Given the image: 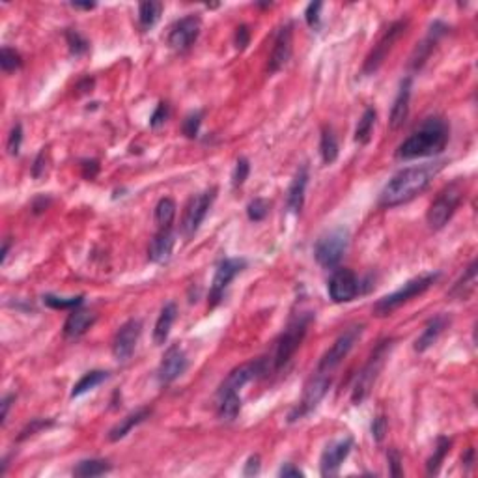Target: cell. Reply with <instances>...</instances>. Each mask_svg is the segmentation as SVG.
Here are the masks:
<instances>
[{
  "label": "cell",
  "instance_id": "cell-1",
  "mask_svg": "<svg viewBox=\"0 0 478 478\" xmlns=\"http://www.w3.org/2000/svg\"><path fill=\"white\" fill-rule=\"evenodd\" d=\"M443 161L436 163H426L420 166H407L397 172L392 178L387 181L379 194V205L381 207H397L405 202H410L420 192L428 189L433 176L443 168Z\"/></svg>",
  "mask_w": 478,
  "mask_h": 478
},
{
  "label": "cell",
  "instance_id": "cell-2",
  "mask_svg": "<svg viewBox=\"0 0 478 478\" xmlns=\"http://www.w3.org/2000/svg\"><path fill=\"white\" fill-rule=\"evenodd\" d=\"M451 138V127L441 116L426 118L417 131H413L397 150V158L402 161L418 158H433L443 153Z\"/></svg>",
  "mask_w": 478,
  "mask_h": 478
},
{
  "label": "cell",
  "instance_id": "cell-3",
  "mask_svg": "<svg viewBox=\"0 0 478 478\" xmlns=\"http://www.w3.org/2000/svg\"><path fill=\"white\" fill-rule=\"evenodd\" d=\"M312 320H314L312 312H303V314H297L295 318L290 320L288 327L284 329V333L279 336V340L275 344L273 357H269L271 368L279 370L282 366H286L290 359L295 355V351L299 349L303 340H305Z\"/></svg>",
  "mask_w": 478,
  "mask_h": 478
},
{
  "label": "cell",
  "instance_id": "cell-4",
  "mask_svg": "<svg viewBox=\"0 0 478 478\" xmlns=\"http://www.w3.org/2000/svg\"><path fill=\"white\" fill-rule=\"evenodd\" d=\"M439 277H441L439 273H428L407 280L402 288H398L397 292L385 295V297H381V299L377 301L376 305H374V308H372V312H374V316H377V318H385V316L392 314L397 308L405 305L407 301L417 297V295H423Z\"/></svg>",
  "mask_w": 478,
  "mask_h": 478
},
{
  "label": "cell",
  "instance_id": "cell-5",
  "mask_svg": "<svg viewBox=\"0 0 478 478\" xmlns=\"http://www.w3.org/2000/svg\"><path fill=\"white\" fill-rule=\"evenodd\" d=\"M462 199H464L462 181H452L451 185H446L443 191L439 192L438 199L431 202L430 210L426 213V221H428L431 230H441L452 219V215L456 213L458 205L462 204Z\"/></svg>",
  "mask_w": 478,
  "mask_h": 478
},
{
  "label": "cell",
  "instance_id": "cell-6",
  "mask_svg": "<svg viewBox=\"0 0 478 478\" xmlns=\"http://www.w3.org/2000/svg\"><path fill=\"white\" fill-rule=\"evenodd\" d=\"M390 349H392V340H383L377 344V348L372 351L368 362L362 366V370L359 372L357 376V381L353 385V392H351V402L353 403H361L364 398L368 397L370 389L374 387L379 372H381L383 364L387 361L389 357Z\"/></svg>",
  "mask_w": 478,
  "mask_h": 478
},
{
  "label": "cell",
  "instance_id": "cell-7",
  "mask_svg": "<svg viewBox=\"0 0 478 478\" xmlns=\"http://www.w3.org/2000/svg\"><path fill=\"white\" fill-rule=\"evenodd\" d=\"M349 245V232L348 228H335L325 236L318 239L314 247V258L321 267L333 269L340 264L344 254L348 251Z\"/></svg>",
  "mask_w": 478,
  "mask_h": 478
},
{
  "label": "cell",
  "instance_id": "cell-8",
  "mask_svg": "<svg viewBox=\"0 0 478 478\" xmlns=\"http://www.w3.org/2000/svg\"><path fill=\"white\" fill-rule=\"evenodd\" d=\"M329 387H331V377L325 376L323 372H316V376L310 377L305 385L299 403L290 411L288 423H297L301 418L307 417L308 413H312L318 407V403L323 400V397L327 394Z\"/></svg>",
  "mask_w": 478,
  "mask_h": 478
},
{
  "label": "cell",
  "instance_id": "cell-9",
  "mask_svg": "<svg viewBox=\"0 0 478 478\" xmlns=\"http://www.w3.org/2000/svg\"><path fill=\"white\" fill-rule=\"evenodd\" d=\"M215 197H217V189L212 187L207 191L200 192L197 197H192L189 200V204L185 205L184 219H181V232L187 239L192 238L194 234L199 232L202 221L205 219V215L210 212V207L215 202Z\"/></svg>",
  "mask_w": 478,
  "mask_h": 478
},
{
  "label": "cell",
  "instance_id": "cell-10",
  "mask_svg": "<svg viewBox=\"0 0 478 478\" xmlns=\"http://www.w3.org/2000/svg\"><path fill=\"white\" fill-rule=\"evenodd\" d=\"M405 27H407V23H405V21H397V23H392V25L383 32L379 41L374 45V49L370 51V55L366 56V60H364V66H362V75H374L377 69L381 68V64L385 62L387 55L390 53L392 45H394V43L398 41V38L405 32Z\"/></svg>",
  "mask_w": 478,
  "mask_h": 478
},
{
  "label": "cell",
  "instance_id": "cell-11",
  "mask_svg": "<svg viewBox=\"0 0 478 478\" xmlns=\"http://www.w3.org/2000/svg\"><path fill=\"white\" fill-rule=\"evenodd\" d=\"M362 329H364L362 325H355V327H349L346 333H342L335 340V344L323 353L320 364H318V372L329 374L331 370H335L349 355V351L353 349L357 340L361 338Z\"/></svg>",
  "mask_w": 478,
  "mask_h": 478
},
{
  "label": "cell",
  "instance_id": "cell-12",
  "mask_svg": "<svg viewBox=\"0 0 478 478\" xmlns=\"http://www.w3.org/2000/svg\"><path fill=\"white\" fill-rule=\"evenodd\" d=\"M247 267L245 258H225L217 266L215 277H213L212 288H210V308L217 307L225 295L226 288L230 286L236 277H238L243 269Z\"/></svg>",
  "mask_w": 478,
  "mask_h": 478
},
{
  "label": "cell",
  "instance_id": "cell-13",
  "mask_svg": "<svg viewBox=\"0 0 478 478\" xmlns=\"http://www.w3.org/2000/svg\"><path fill=\"white\" fill-rule=\"evenodd\" d=\"M202 21L199 15L189 14L184 19L176 21L168 32V47L176 53H185L187 49L192 47V43L199 40Z\"/></svg>",
  "mask_w": 478,
  "mask_h": 478
},
{
  "label": "cell",
  "instance_id": "cell-14",
  "mask_svg": "<svg viewBox=\"0 0 478 478\" xmlns=\"http://www.w3.org/2000/svg\"><path fill=\"white\" fill-rule=\"evenodd\" d=\"M329 297L333 303H349L359 295L361 284L357 275L351 269H335V273L331 275L327 284Z\"/></svg>",
  "mask_w": 478,
  "mask_h": 478
},
{
  "label": "cell",
  "instance_id": "cell-15",
  "mask_svg": "<svg viewBox=\"0 0 478 478\" xmlns=\"http://www.w3.org/2000/svg\"><path fill=\"white\" fill-rule=\"evenodd\" d=\"M142 333L140 320H129L118 329L114 340H112V355L120 362L127 361L137 348V342Z\"/></svg>",
  "mask_w": 478,
  "mask_h": 478
},
{
  "label": "cell",
  "instance_id": "cell-16",
  "mask_svg": "<svg viewBox=\"0 0 478 478\" xmlns=\"http://www.w3.org/2000/svg\"><path fill=\"white\" fill-rule=\"evenodd\" d=\"M353 449V439L344 438L336 439L333 443L325 446V451L321 452L320 458V473L321 477H335L344 460L348 458L349 452Z\"/></svg>",
  "mask_w": 478,
  "mask_h": 478
},
{
  "label": "cell",
  "instance_id": "cell-17",
  "mask_svg": "<svg viewBox=\"0 0 478 478\" xmlns=\"http://www.w3.org/2000/svg\"><path fill=\"white\" fill-rule=\"evenodd\" d=\"M189 366L187 355H185L184 348L179 346H171L164 351L161 364L158 368V379L161 385H171L178 379L185 370Z\"/></svg>",
  "mask_w": 478,
  "mask_h": 478
},
{
  "label": "cell",
  "instance_id": "cell-18",
  "mask_svg": "<svg viewBox=\"0 0 478 478\" xmlns=\"http://www.w3.org/2000/svg\"><path fill=\"white\" fill-rule=\"evenodd\" d=\"M292 51H294V34H292V23H286L284 27L280 28L275 38L273 51L269 56V64H267V71L273 75L277 71L284 68L288 60L292 58Z\"/></svg>",
  "mask_w": 478,
  "mask_h": 478
},
{
  "label": "cell",
  "instance_id": "cell-19",
  "mask_svg": "<svg viewBox=\"0 0 478 478\" xmlns=\"http://www.w3.org/2000/svg\"><path fill=\"white\" fill-rule=\"evenodd\" d=\"M446 30H449V27H446V25H443L441 21H436V23L431 25L428 36L424 38V41H420V43H418V47L415 49V53H413V56H411V62H410L411 68L413 69L423 68L424 62L428 60V56L431 55L433 47L438 45V41L441 40L444 34H446Z\"/></svg>",
  "mask_w": 478,
  "mask_h": 478
},
{
  "label": "cell",
  "instance_id": "cell-20",
  "mask_svg": "<svg viewBox=\"0 0 478 478\" xmlns=\"http://www.w3.org/2000/svg\"><path fill=\"white\" fill-rule=\"evenodd\" d=\"M174 245H176V234L172 232V228H161L150 241L148 260L153 262V264L168 262L172 256V251H174Z\"/></svg>",
  "mask_w": 478,
  "mask_h": 478
},
{
  "label": "cell",
  "instance_id": "cell-21",
  "mask_svg": "<svg viewBox=\"0 0 478 478\" xmlns=\"http://www.w3.org/2000/svg\"><path fill=\"white\" fill-rule=\"evenodd\" d=\"M410 99L411 77H405V79L400 82V88H398V94L397 97H394V103H392V109H390V129H400L403 123H405V120L410 116Z\"/></svg>",
  "mask_w": 478,
  "mask_h": 478
},
{
  "label": "cell",
  "instance_id": "cell-22",
  "mask_svg": "<svg viewBox=\"0 0 478 478\" xmlns=\"http://www.w3.org/2000/svg\"><path fill=\"white\" fill-rule=\"evenodd\" d=\"M308 185V164H301L295 172L286 192V207L292 213H301L305 205V192Z\"/></svg>",
  "mask_w": 478,
  "mask_h": 478
},
{
  "label": "cell",
  "instance_id": "cell-23",
  "mask_svg": "<svg viewBox=\"0 0 478 478\" xmlns=\"http://www.w3.org/2000/svg\"><path fill=\"white\" fill-rule=\"evenodd\" d=\"M97 316L92 310H84V308H73L71 314L68 316V320L64 323V336L69 340L81 338L86 331H88L94 323H96Z\"/></svg>",
  "mask_w": 478,
  "mask_h": 478
},
{
  "label": "cell",
  "instance_id": "cell-24",
  "mask_svg": "<svg viewBox=\"0 0 478 478\" xmlns=\"http://www.w3.org/2000/svg\"><path fill=\"white\" fill-rule=\"evenodd\" d=\"M446 325H449V318H446V316L443 314L433 316V318L426 323L423 335L418 336L417 340H415V351L424 353L426 349H430L431 346L439 340V336L443 335V331L446 329Z\"/></svg>",
  "mask_w": 478,
  "mask_h": 478
},
{
  "label": "cell",
  "instance_id": "cell-25",
  "mask_svg": "<svg viewBox=\"0 0 478 478\" xmlns=\"http://www.w3.org/2000/svg\"><path fill=\"white\" fill-rule=\"evenodd\" d=\"M241 411V398L238 390H219L217 392V417L225 423L236 420Z\"/></svg>",
  "mask_w": 478,
  "mask_h": 478
},
{
  "label": "cell",
  "instance_id": "cell-26",
  "mask_svg": "<svg viewBox=\"0 0 478 478\" xmlns=\"http://www.w3.org/2000/svg\"><path fill=\"white\" fill-rule=\"evenodd\" d=\"M176 316H178V307L176 303H166L163 308H161V314H159L158 321H155V329H153V342L155 346H163L168 340V335H171V329L176 321Z\"/></svg>",
  "mask_w": 478,
  "mask_h": 478
},
{
  "label": "cell",
  "instance_id": "cell-27",
  "mask_svg": "<svg viewBox=\"0 0 478 478\" xmlns=\"http://www.w3.org/2000/svg\"><path fill=\"white\" fill-rule=\"evenodd\" d=\"M151 415V410L150 407H140V410L133 411V413H129L127 417L122 418L120 423L114 426V428H110L109 431V441L110 443H116V441H120V439H123L127 433H129L135 426H138V424H142L146 418H150Z\"/></svg>",
  "mask_w": 478,
  "mask_h": 478
},
{
  "label": "cell",
  "instance_id": "cell-28",
  "mask_svg": "<svg viewBox=\"0 0 478 478\" xmlns=\"http://www.w3.org/2000/svg\"><path fill=\"white\" fill-rule=\"evenodd\" d=\"M475 286H477V262H471V266L467 267L464 277L452 286L449 295H451V297H456V299L465 301L475 292Z\"/></svg>",
  "mask_w": 478,
  "mask_h": 478
},
{
  "label": "cell",
  "instance_id": "cell-29",
  "mask_svg": "<svg viewBox=\"0 0 478 478\" xmlns=\"http://www.w3.org/2000/svg\"><path fill=\"white\" fill-rule=\"evenodd\" d=\"M110 469H112V465H110L107 460H99V458L82 460V462L77 464L75 469H73V477H79V478L101 477V475H107Z\"/></svg>",
  "mask_w": 478,
  "mask_h": 478
},
{
  "label": "cell",
  "instance_id": "cell-30",
  "mask_svg": "<svg viewBox=\"0 0 478 478\" xmlns=\"http://www.w3.org/2000/svg\"><path fill=\"white\" fill-rule=\"evenodd\" d=\"M107 379H109V372H105V370H92V372H86V374L73 385L71 398H79L82 397V394H86L88 390L96 389L97 385H101V383L107 381Z\"/></svg>",
  "mask_w": 478,
  "mask_h": 478
},
{
  "label": "cell",
  "instance_id": "cell-31",
  "mask_svg": "<svg viewBox=\"0 0 478 478\" xmlns=\"http://www.w3.org/2000/svg\"><path fill=\"white\" fill-rule=\"evenodd\" d=\"M320 153L325 164H333L338 159V140H336L333 127H323L321 131Z\"/></svg>",
  "mask_w": 478,
  "mask_h": 478
},
{
  "label": "cell",
  "instance_id": "cell-32",
  "mask_svg": "<svg viewBox=\"0 0 478 478\" xmlns=\"http://www.w3.org/2000/svg\"><path fill=\"white\" fill-rule=\"evenodd\" d=\"M163 14V4L161 2H142L138 6V23L142 30H150L151 27H155V23L159 21Z\"/></svg>",
  "mask_w": 478,
  "mask_h": 478
},
{
  "label": "cell",
  "instance_id": "cell-33",
  "mask_svg": "<svg viewBox=\"0 0 478 478\" xmlns=\"http://www.w3.org/2000/svg\"><path fill=\"white\" fill-rule=\"evenodd\" d=\"M451 446L452 441L449 438L438 439V444H436V449H433V454H431L430 458H428V462H426V473H428L430 477L438 475L439 469H441V464H443V460L446 458V454L451 452Z\"/></svg>",
  "mask_w": 478,
  "mask_h": 478
},
{
  "label": "cell",
  "instance_id": "cell-34",
  "mask_svg": "<svg viewBox=\"0 0 478 478\" xmlns=\"http://www.w3.org/2000/svg\"><path fill=\"white\" fill-rule=\"evenodd\" d=\"M376 118H377V112L376 109H372V107H368V109L362 112L361 120H359V123H357L355 142L359 144L370 142V138H372V131H374V125H376Z\"/></svg>",
  "mask_w": 478,
  "mask_h": 478
},
{
  "label": "cell",
  "instance_id": "cell-35",
  "mask_svg": "<svg viewBox=\"0 0 478 478\" xmlns=\"http://www.w3.org/2000/svg\"><path fill=\"white\" fill-rule=\"evenodd\" d=\"M176 217V202L164 197L155 205V223L159 228H172V221Z\"/></svg>",
  "mask_w": 478,
  "mask_h": 478
},
{
  "label": "cell",
  "instance_id": "cell-36",
  "mask_svg": "<svg viewBox=\"0 0 478 478\" xmlns=\"http://www.w3.org/2000/svg\"><path fill=\"white\" fill-rule=\"evenodd\" d=\"M82 301H84V295H77V297H58L53 294L43 295V303L55 310H68V308L73 310V308L81 307Z\"/></svg>",
  "mask_w": 478,
  "mask_h": 478
},
{
  "label": "cell",
  "instance_id": "cell-37",
  "mask_svg": "<svg viewBox=\"0 0 478 478\" xmlns=\"http://www.w3.org/2000/svg\"><path fill=\"white\" fill-rule=\"evenodd\" d=\"M66 41H68L69 53H71L73 56H82L88 53L90 43L88 40L81 34V32H77V30H71V28H69V30H66Z\"/></svg>",
  "mask_w": 478,
  "mask_h": 478
},
{
  "label": "cell",
  "instance_id": "cell-38",
  "mask_svg": "<svg viewBox=\"0 0 478 478\" xmlns=\"http://www.w3.org/2000/svg\"><path fill=\"white\" fill-rule=\"evenodd\" d=\"M0 66H2L4 73L17 71V69L23 68V56L15 49L2 47V51H0Z\"/></svg>",
  "mask_w": 478,
  "mask_h": 478
},
{
  "label": "cell",
  "instance_id": "cell-39",
  "mask_svg": "<svg viewBox=\"0 0 478 478\" xmlns=\"http://www.w3.org/2000/svg\"><path fill=\"white\" fill-rule=\"evenodd\" d=\"M269 202L266 199H254L247 205V217L253 223H262L269 215Z\"/></svg>",
  "mask_w": 478,
  "mask_h": 478
},
{
  "label": "cell",
  "instance_id": "cell-40",
  "mask_svg": "<svg viewBox=\"0 0 478 478\" xmlns=\"http://www.w3.org/2000/svg\"><path fill=\"white\" fill-rule=\"evenodd\" d=\"M202 118H204V112L202 110H194L191 114H187L181 123V131L187 138H197L199 137L200 125H202Z\"/></svg>",
  "mask_w": 478,
  "mask_h": 478
},
{
  "label": "cell",
  "instance_id": "cell-41",
  "mask_svg": "<svg viewBox=\"0 0 478 478\" xmlns=\"http://www.w3.org/2000/svg\"><path fill=\"white\" fill-rule=\"evenodd\" d=\"M249 174H251V163H249V159L239 158L238 161H236V168H234V174H232L234 187L238 189V187H241V185L245 184L247 178H249Z\"/></svg>",
  "mask_w": 478,
  "mask_h": 478
},
{
  "label": "cell",
  "instance_id": "cell-42",
  "mask_svg": "<svg viewBox=\"0 0 478 478\" xmlns=\"http://www.w3.org/2000/svg\"><path fill=\"white\" fill-rule=\"evenodd\" d=\"M21 144H23V125L21 123H15L14 127H12V131H10V135H8V153L10 155H19V150H21Z\"/></svg>",
  "mask_w": 478,
  "mask_h": 478
},
{
  "label": "cell",
  "instance_id": "cell-43",
  "mask_svg": "<svg viewBox=\"0 0 478 478\" xmlns=\"http://www.w3.org/2000/svg\"><path fill=\"white\" fill-rule=\"evenodd\" d=\"M53 420H43V418H32L30 423L23 428V431H21L19 436V441H25L27 438H30V436H34V433H38V431L41 430H47V428H51L53 426Z\"/></svg>",
  "mask_w": 478,
  "mask_h": 478
},
{
  "label": "cell",
  "instance_id": "cell-44",
  "mask_svg": "<svg viewBox=\"0 0 478 478\" xmlns=\"http://www.w3.org/2000/svg\"><path fill=\"white\" fill-rule=\"evenodd\" d=\"M168 116H171V107H168V103L161 101L158 105V109L153 110V114H151L150 118L151 129H159L161 125H164L166 120H168Z\"/></svg>",
  "mask_w": 478,
  "mask_h": 478
},
{
  "label": "cell",
  "instance_id": "cell-45",
  "mask_svg": "<svg viewBox=\"0 0 478 478\" xmlns=\"http://www.w3.org/2000/svg\"><path fill=\"white\" fill-rule=\"evenodd\" d=\"M321 10H323V2H310L305 10V19L310 28H320L321 23Z\"/></svg>",
  "mask_w": 478,
  "mask_h": 478
},
{
  "label": "cell",
  "instance_id": "cell-46",
  "mask_svg": "<svg viewBox=\"0 0 478 478\" xmlns=\"http://www.w3.org/2000/svg\"><path fill=\"white\" fill-rule=\"evenodd\" d=\"M249 43H251V28L247 25H239L234 34V45L238 51H245Z\"/></svg>",
  "mask_w": 478,
  "mask_h": 478
},
{
  "label": "cell",
  "instance_id": "cell-47",
  "mask_svg": "<svg viewBox=\"0 0 478 478\" xmlns=\"http://www.w3.org/2000/svg\"><path fill=\"white\" fill-rule=\"evenodd\" d=\"M387 428H389V424H387L385 415H377L374 418V423H372V438L376 439V443H381L383 439H385Z\"/></svg>",
  "mask_w": 478,
  "mask_h": 478
},
{
  "label": "cell",
  "instance_id": "cell-48",
  "mask_svg": "<svg viewBox=\"0 0 478 478\" xmlns=\"http://www.w3.org/2000/svg\"><path fill=\"white\" fill-rule=\"evenodd\" d=\"M81 168H82V176L86 179H94L99 174V161L97 159H84L81 161Z\"/></svg>",
  "mask_w": 478,
  "mask_h": 478
},
{
  "label": "cell",
  "instance_id": "cell-49",
  "mask_svg": "<svg viewBox=\"0 0 478 478\" xmlns=\"http://www.w3.org/2000/svg\"><path fill=\"white\" fill-rule=\"evenodd\" d=\"M387 458H389V467H390V475L392 477H400L402 475V456H400V452L397 451V449H390L389 454H387Z\"/></svg>",
  "mask_w": 478,
  "mask_h": 478
},
{
  "label": "cell",
  "instance_id": "cell-50",
  "mask_svg": "<svg viewBox=\"0 0 478 478\" xmlns=\"http://www.w3.org/2000/svg\"><path fill=\"white\" fill-rule=\"evenodd\" d=\"M45 161H47V151H45V148H41V151L36 155V161H34V166H32V176H34L36 179L41 178L43 174H45Z\"/></svg>",
  "mask_w": 478,
  "mask_h": 478
},
{
  "label": "cell",
  "instance_id": "cell-51",
  "mask_svg": "<svg viewBox=\"0 0 478 478\" xmlns=\"http://www.w3.org/2000/svg\"><path fill=\"white\" fill-rule=\"evenodd\" d=\"M260 467H262L260 456L258 454H254V456H251V458L247 460L245 467H243V475H245V477H254V475H258L260 473Z\"/></svg>",
  "mask_w": 478,
  "mask_h": 478
},
{
  "label": "cell",
  "instance_id": "cell-52",
  "mask_svg": "<svg viewBox=\"0 0 478 478\" xmlns=\"http://www.w3.org/2000/svg\"><path fill=\"white\" fill-rule=\"evenodd\" d=\"M15 394H6V397L2 398V413H0V424L4 426L6 424V420H8V413H10V407H12V403L15 402Z\"/></svg>",
  "mask_w": 478,
  "mask_h": 478
},
{
  "label": "cell",
  "instance_id": "cell-53",
  "mask_svg": "<svg viewBox=\"0 0 478 478\" xmlns=\"http://www.w3.org/2000/svg\"><path fill=\"white\" fill-rule=\"evenodd\" d=\"M279 475H280V477H284V478H288V477H305V473L301 471L299 467H295L294 464H284V465H282V467H280Z\"/></svg>",
  "mask_w": 478,
  "mask_h": 478
},
{
  "label": "cell",
  "instance_id": "cell-54",
  "mask_svg": "<svg viewBox=\"0 0 478 478\" xmlns=\"http://www.w3.org/2000/svg\"><path fill=\"white\" fill-rule=\"evenodd\" d=\"M49 205H51V199L40 197V199H36L34 202H32V210H34L36 215H40V213H43L45 210H47Z\"/></svg>",
  "mask_w": 478,
  "mask_h": 478
},
{
  "label": "cell",
  "instance_id": "cell-55",
  "mask_svg": "<svg viewBox=\"0 0 478 478\" xmlns=\"http://www.w3.org/2000/svg\"><path fill=\"white\" fill-rule=\"evenodd\" d=\"M462 462H464L467 469H471L473 465H475V449H467V452L462 456Z\"/></svg>",
  "mask_w": 478,
  "mask_h": 478
},
{
  "label": "cell",
  "instance_id": "cell-56",
  "mask_svg": "<svg viewBox=\"0 0 478 478\" xmlns=\"http://www.w3.org/2000/svg\"><path fill=\"white\" fill-rule=\"evenodd\" d=\"M10 247H12V239H10V238L4 239V245H2V253H0V262H2V264H6L8 253H10Z\"/></svg>",
  "mask_w": 478,
  "mask_h": 478
},
{
  "label": "cell",
  "instance_id": "cell-57",
  "mask_svg": "<svg viewBox=\"0 0 478 478\" xmlns=\"http://www.w3.org/2000/svg\"><path fill=\"white\" fill-rule=\"evenodd\" d=\"M71 8H75V10H86V12H90V10H94V8H96V2H86V4H82V2H71Z\"/></svg>",
  "mask_w": 478,
  "mask_h": 478
}]
</instances>
